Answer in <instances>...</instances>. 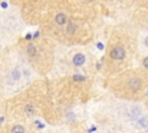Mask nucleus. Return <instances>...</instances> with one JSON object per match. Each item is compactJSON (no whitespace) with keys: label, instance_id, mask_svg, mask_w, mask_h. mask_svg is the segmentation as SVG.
Wrapping results in <instances>:
<instances>
[{"label":"nucleus","instance_id":"nucleus-18","mask_svg":"<svg viewBox=\"0 0 148 133\" xmlns=\"http://www.w3.org/2000/svg\"><path fill=\"white\" fill-rule=\"evenodd\" d=\"M6 6H7V4L6 3H3V8H6Z\"/></svg>","mask_w":148,"mask_h":133},{"label":"nucleus","instance_id":"nucleus-17","mask_svg":"<svg viewBox=\"0 0 148 133\" xmlns=\"http://www.w3.org/2000/svg\"><path fill=\"white\" fill-rule=\"evenodd\" d=\"M38 35H40V33H38V31H36V33H35V35H34V37L36 38V37H38Z\"/></svg>","mask_w":148,"mask_h":133},{"label":"nucleus","instance_id":"nucleus-4","mask_svg":"<svg viewBox=\"0 0 148 133\" xmlns=\"http://www.w3.org/2000/svg\"><path fill=\"white\" fill-rule=\"evenodd\" d=\"M129 86H130V88H131V89H133V90H138V89L140 88V86H141L140 80H138V79H133V80H131V81L129 82Z\"/></svg>","mask_w":148,"mask_h":133},{"label":"nucleus","instance_id":"nucleus-7","mask_svg":"<svg viewBox=\"0 0 148 133\" xmlns=\"http://www.w3.org/2000/svg\"><path fill=\"white\" fill-rule=\"evenodd\" d=\"M11 133H24V128L21 126V125H16L12 128Z\"/></svg>","mask_w":148,"mask_h":133},{"label":"nucleus","instance_id":"nucleus-6","mask_svg":"<svg viewBox=\"0 0 148 133\" xmlns=\"http://www.w3.org/2000/svg\"><path fill=\"white\" fill-rule=\"evenodd\" d=\"M75 30H76V27H75V24H73V23H70V24L67 25V28H66V31H67L68 35H74Z\"/></svg>","mask_w":148,"mask_h":133},{"label":"nucleus","instance_id":"nucleus-5","mask_svg":"<svg viewBox=\"0 0 148 133\" xmlns=\"http://www.w3.org/2000/svg\"><path fill=\"white\" fill-rule=\"evenodd\" d=\"M27 52H28V53H29V55H30L31 57L36 55V47H35V45H34L33 43H29V44H28Z\"/></svg>","mask_w":148,"mask_h":133},{"label":"nucleus","instance_id":"nucleus-19","mask_svg":"<svg viewBox=\"0 0 148 133\" xmlns=\"http://www.w3.org/2000/svg\"><path fill=\"white\" fill-rule=\"evenodd\" d=\"M84 1H92V0H84Z\"/></svg>","mask_w":148,"mask_h":133},{"label":"nucleus","instance_id":"nucleus-16","mask_svg":"<svg viewBox=\"0 0 148 133\" xmlns=\"http://www.w3.org/2000/svg\"><path fill=\"white\" fill-rule=\"evenodd\" d=\"M25 38H27V39H30V38H31V36H30V34H28V35L25 36Z\"/></svg>","mask_w":148,"mask_h":133},{"label":"nucleus","instance_id":"nucleus-3","mask_svg":"<svg viewBox=\"0 0 148 133\" xmlns=\"http://www.w3.org/2000/svg\"><path fill=\"white\" fill-rule=\"evenodd\" d=\"M54 21H56V23L59 24V25H64V24L66 23V15H65L64 13H59V14L56 15Z\"/></svg>","mask_w":148,"mask_h":133},{"label":"nucleus","instance_id":"nucleus-1","mask_svg":"<svg viewBox=\"0 0 148 133\" xmlns=\"http://www.w3.org/2000/svg\"><path fill=\"white\" fill-rule=\"evenodd\" d=\"M110 57L115 60H122L125 57V50L121 46H116L110 51Z\"/></svg>","mask_w":148,"mask_h":133},{"label":"nucleus","instance_id":"nucleus-8","mask_svg":"<svg viewBox=\"0 0 148 133\" xmlns=\"http://www.w3.org/2000/svg\"><path fill=\"white\" fill-rule=\"evenodd\" d=\"M139 125L140 126H142V127H147L148 126V118L147 117H142V118H140L139 119Z\"/></svg>","mask_w":148,"mask_h":133},{"label":"nucleus","instance_id":"nucleus-13","mask_svg":"<svg viewBox=\"0 0 148 133\" xmlns=\"http://www.w3.org/2000/svg\"><path fill=\"white\" fill-rule=\"evenodd\" d=\"M25 111L29 112V114H33V112H34V110H33L31 106H27V110H25Z\"/></svg>","mask_w":148,"mask_h":133},{"label":"nucleus","instance_id":"nucleus-15","mask_svg":"<svg viewBox=\"0 0 148 133\" xmlns=\"http://www.w3.org/2000/svg\"><path fill=\"white\" fill-rule=\"evenodd\" d=\"M145 45H146V46H148V36L145 38Z\"/></svg>","mask_w":148,"mask_h":133},{"label":"nucleus","instance_id":"nucleus-12","mask_svg":"<svg viewBox=\"0 0 148 133\" xmlns=\"http://www.w3.org/2000/svg\"><path fill=\"white\" fill-rule=\"evenodd\" d=\"M143 66H145V67H146L147 70H148V57L143 59Z\"/></svg>","mask_w":148,"mask_h":133},{"label":"nucleus","instance_id":"nucleus-9","mask_svg":"<svg viewBox=\"0 0 148 133\" xmlns=\"http://www.w3.org/2000/svg\"><path fill=\"white\" fill-rule=\"evenodd\" d=\"M73 80L74 81H78V82H81V81H84V76H82V75H79V74H75V75H73Z\"/></svg>","mask_w":148,"mask_h":133},{"label":"nucleus","instance_id":"nucleus-2","mask_svg":"<svg viewBox=\"0 0 148 133\" xmlns=\"http://www.w3.org/2000/svg\"><path fill=\"white\" fill-rule=\"evenodd\" d=\"M84 60H86V58L82 53H78V55H75L73 58V64L75 66H82L84 64Z\"/></svg>","mask_w":148,"mask_h":133},{"label":"nucleus","instance_id":"nucleus-10","mask_svg":"<svg viewBox=\"0 0 148 133\" xmlns=\"http://www.w3.org/2000/svg\"><path fill=\"white\" fill-rule=\"evenodd\" d=\"M12 76H13L14 80H19V79H20V71L15 70V71L12 73Z\"/></svg>","mask_w":148,"mask_h":133},{"label":"nucleus","instance_id":"nucleus-11","mask_svg":"<svg viewBox=\"0 0 148 133\" xmlns=\"http://www.w3.org/2000/svg\"><path fill=\"white\" fill-rule=\"evenodd\" d=\"M132 115H133L134 117H139V115H140V109L133 108V109H132Z\"/></svg>","mask_w":148,"mask_h":133},{"label":"nucleus","instance_id":"nucleus-14","mask_svg":"<svg viewBox=\"0 0 148 133\" xmlns=\"http://www.w3.org/2000/svg\"><path fill=\"white\" fill-rule=\"evenodd\" d=\"M97 47H98L100 50H102L104 46H103V44H102V43H97Z\"/></svg>","mask_w":148,"mask_h":133}]
</instances>
